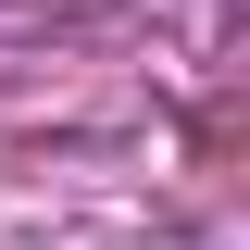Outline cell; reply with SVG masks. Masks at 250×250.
I'll use <instances>...</instances> for the list:
<instances>
[]
</instances>
